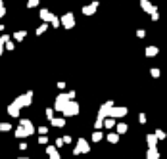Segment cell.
<instances>
[{"mask_svg":"<svg viewBox=\"0 0 167 159\" xmlns=\"http://www.w3.org/2000/svg\"><path fill=\"white\" fill-rule=\"evenodd\" d=\"M31 100H33V90H29V92H25V94L17 96V98H15L12 104H14L17 109H21V107H27V105H31Z\"/></svg>","mask_w":167,"mask_h":159,"instance_id":"obj_1","label":"cell"},{"mask_svg":"<svg viewBox=\"0 0 167 159\" xmlns=\"http://www.w3.org/2000/svg\"><path fill=\"white\" fill-rule=\"evenodd\" d=\"M61 113H64L65 117H73V115H77V113H79V104L73 102V100H69V102H67V105L61 109Z\"/></svg>","mask_w":167,"mask_h":159,"instance_id":"obj_2","label":"cell"},{"mask_svg":"<svg viewBox=\"0 0 167 159\" xmlns=\"http://www.w3.org/2000/svg\"><path fill=\"white\" fill-rule=\"evenodd\" d=\"M58 19H60V25H64L65 29H73L75 27V15L71 14V12L64 14L61 17H58Z\"/></svg>","mask_w":167,"mask_h":159,"instance_id":"obj_3","label":"cell"},{"mask_svg":"<svg viewBox=\"0 0 167 159\" xmlns=\"http://www.w3.org/2000/svg\"><path fill=\"white\" fill-rule=\"evenodd\" d=\"M88 151H90V146H88V142L85 140V138H79V140H77V148L73 150V153L79 155V153H88Z\"/></svg>","mask_w":167,"mask_h":159,"instance_id":"obj_4","label":"cell"},{"mask_svg":"<svg viewBox=\"0 0 167 159\" xmlns=\"http://www.w3.org/2000/svg\"><path fill=\"white\" fill-rule=\"evenodd\" d=\"M71 98H69V94H60L58 98H56V104H54V107L58 109V111H61V109L67 105V102H69Z\"/></svg>","mask_w":167,"mask_h":159,"instance_id":"obj_5","label":"cell"},{"mask_svg":"<svg viewBox=\"0 0 167 159\" xmlns=\"http://www.w3.org/2000/svg\"><path fill=\"white\" fill-rule=\"evenodd\" d=\"M125 115H127V107H111V109H110V115H108V117L115 121V119L125 117Z\"/></svg>","mask_w":167,"mask_h":159,"instance_id":"obj_6","label":"cell"},{"mask_svg":"<svg viewBox=\"0 0 167 159\" xmlns=\"http://www.w3.org/2000/svg\"><path fill=\"white\" fill-rule=\"evenodd\" d=\"M111 107H113V102L108 100L106 104L100 107V111H98V119H102V121H104V117H108V115H110V109H111Z\"/></svg>","mask_w":167,"mask_h":159,"instance_id":"obj_7","label":"cell"},{"mask_svg":"<svg viewBox=\"0 0 167 159\" xmlns=\"http://www.w3.org/2000/svg\"><path fill=\"white\" fill-rule=\"evenodd\" d=\"M38 15H41V19H42V23H50L52 21V17H54V14H52L48 8H42V10H38Z\"/></svg>","mask_w":167,"mask_h":159,"instance_id":"obj_8","label":"cell"},{"mask_svg":"<svg viewBox=\"0 0 167 159\" xmlns=\"http://www.w3.org/2000/svg\"><path fill=\"white\" fill-rule=\"evenodd\" d=\"M19 127H21V128H25L29 136H31L33 132H35V127H33V123L29 121V119H21V121H19Z\"/></svg>","mask_w":167,"mask_h":159,"instance_id":"obj_9","label":"cell"},{"mask_svg":"<svg viewBox=\"0 0 167 159\" xmlns=\"http://www.w3.org/2000/svg\"><path fill=\"white\" fill-rule=\"evenodd\" d=\"M96 8H98V2H92L88 6H83V14L85 15H94L96 14Z\"/></svg>","mask_w":167,"mask_h":159,"instance_id":"obj_10","label":"cell"},{"mask_svg":"<svg viewBox=\"0 0 167 159\" xmlns=\"http://www.w3.org/2000/svg\"><path fill=\"white\" fill-rule=\"evenodd\" d=\"M140 8H142L146 14H152V12H156V10H158L156 6L150 4V0H140Z\"/></svg>","mask_w":167,"mask_h":159,"instance_id":"obj_11","label":"cell"},{"mask_svg":"<svg viewBox=\"0 0 167 159\" xmlns=\"http://www.w3.org/2000/svg\"><path fill=\"white\" fill-rule=\"evenodd\" d=\"M158 52H159L158 46H148V48L144 50V56H146V58H154V56H158Z\"/></svg>","mask_w":167,"mask_h":159,"instance_id":"obj_12","label":"cell"},{"mask_svg":"<svg viewBox=\"0 0 167 159\" xmlns=\"http://www.w3.org/2000/svg\"><path fill=\"white\" fill-rule=\"evenodd\" d=\"M46 153L50 155V159H60V153H58V150H56L54 146H50V148H46Z\"/></svg>","mask_w":167,"mask_h":159,"instance_id":"obj_13","label":"cell"},{"mask_svg":"<svg viewBox=\"0 0 167 159\" xmlns=\"http://www.w3.org/2000/svg\"><path fill=\"white\" fill-rule=\"evenodd\" d=\"M50 123L54 125V127H64V125H65V119H61V117H52Z\"/></svg>","mask_w":167,"mask_h":159,"instance_id":"obj_14","label":"cell"},{"mask_svg":"<svg viewBox=\"0 0 167 159\" xmlns=\"http://www.w3.org/2000/svg\"><path fill=\"white\" fill-rule=\"evenodd\" d=\"M25 36H27V31H15V33H14V38H15L17 42H23Z\"/></svg>","mask_w":167,"mask_h":159,"instance_id":"obj_15","label":"cell"},{"mask_svg":"<svg viewBox=\"0 0 167 159\" xmlns=\"http://www.w3.org/2000/svg\"><path fill=\"white\" fill-rule=\"evenodd\" d=\"M8 113L12 115V117H19V109L15 107L14 104H10V105H8Z\"/></svg>","mask_w":167,"mask_h":159,"instance_id":"obj_16","label":"cell"},{"mask_svg":"<svg viewBox=\"0 0 167 159\" xmlns=\"http://www.w3.org/2000/svg\"><path fill=\"white\" fill-rule=\"evenodd\" d=\"M146 140H148V146H150V148H156V146H158V138L154 136V134H148V136H146Z\"/></svg>","mask_w":167,"mask_h":159,"instance_id":"obj_17","label":"cell"},{"mask_svg":"<svg viewBox=\"0 0 167 159\" xmlns=\"http://www.w3.org/2000/svg\"><path fill=\"white\" fill-rule=\"evenodd\" d=\"M158 157H159L158 148H150V150H148V159H158Z\"/></svg>","mask_w":167,"mask_h":159,"instance_id":"obj_18","label":"cell"},{"mask_svg":"<svg viewBox=\"0 0 167 159\" xmlns=\"http://www.w3.org/2000/svg\"><path fill=\"white\" fill-rule=\"evenodd\" d=\"M50 27V25H48V23H41V25H38V29H37V35H44V33H46V29Z\"/></svg>","mask_w":167,"mask_h":159,"instance_id":"obj_19","label":"cell"},{"mask_svg":"<svg viewBox=\"0 0 167 159\" xmlns=\"http://www.w3.org/2000/svg\"><path fill=\"white\" fill-rule=\"evenodd\" d=\"M108 140H110L111 144H117V140H119V134H115V132H110V134H108Z\"/></svg>","mask_w":167,"mask_h":159,"instance_id":"obj_20","label":"cell"},{"mask_svg":"<svg viewBox=\"0 0 167 159\" xmlns=\"http://www.w3.org/2000/svg\"><path fill=\"white\" fill-rule=\"evenodd\" d=\"M15 136H17V138H25V136H29V134H27V130H25V128L19 127L17 130H15Z\"/></svg>","mask_w":167,"mask_h":159,"instance_id":"obj_21","label":"cell"},{"mask_svg":"<svg viewBox=\"0 0 167 159\" xmlns=\"http://www.w3.org/2000/svg\"><path fill=\"white\" fill-rule=\"evenodd\" d=\"M125 132H127V125L125 123H119V125H117V132H115V134H125Z\"/></svg>","mask_w":167,"mask_h":159,"instance_id":"obj_22","label":"cell"},{"mask_svg":"<svg viewBox=\"0 0 167 159\" xmlns=\"http://www.w3.org/2000/svg\"><path fill=\"white\" fill-rule=\"evenodd\" d=\"M113 125H115V121H113V119H106V121L102 123V127H106V128H111Z\"/></svg>","mask_w":167,"mask_h":159,"instance_id":"obj_23","label":"cell"},{"mask_svg":"<svg viewBox=\"0 0 167 159\" xmlns=\"http://www.w3.org/2000/svg\"><path fill=\"white\" fill-rule=\"evenodd\" d=\"M41 4V0H27V8H37Z\"/></svg>","mask_w":167,"mask_h":159,"instance_id":"obj_24","label":"cell"},{"mask_svg":"<svg viewBox=\"0 0 167 159\" xmlns=\"http://www.w3.org/2000/svg\"><path fill=\"white\" fill-rule=\"evenodd\" d=\"M4 48H6V50H10V52H12V50H14V48H15V44H14V42H12V40H8V42H6V44H4Z\"/></svg>","mask_w":167,"mask_h":159,"instance_id":"obj_25","label":"cell"},{"mask_svg":"<svg viewBox=\"0 0 167 159\" xmlns=\"http://www.w3.org/2000/svg\"><path fill=\"white\" fill-rule=\"evenodd\" d=\"M50 25H52V27H60V19L54 15V17H52V21H50Z\"/></svg>","mask_w":167,"mask_h":159,"instance_id":"obj_26","label":"cell"},{"mask_svg":"<svg viewBox=\"0 0 167 159\" xmlns=\"http://www.w3.org/2000/svg\"><path fill=\"white\" fill-rule=\"evenodd\" d=\"M92 140L94 142H100V140H102V132H94V134H92Z\"/></svg>","mask_w":167,"mask_h":159,"instance_id":"obj_27","label":"cell"},{"mask_svg":"<svg viewBox=\"0 0 167 159\" xmlns=\"http://www.w3.org/2000/svg\"><path fill=\"white\" fill-rule=\"evenodd\" d=\"M154 136L158 138V140H163V138H165V132H161V130H156V134H154Z\"/></svg>","mask_w":167,"mask_h":159,"instance_id":"obj_28","label":"cell"},{"mask_svg":"<svg viewBox=\"0 0 167 159\" xmlns=\"http://www.w3.org/2000/svg\"><path fill=\"white\" fill-rule=\"evenodd\" d=\"M10 128H12L10 123H0V130H10Z\"/></svg>","mask_w":167,"mask_h":159,"instance_id":"obj_29","label":"cell"},{"mask_svg":"<svg viewBox=\"0 0 167 159\" xmlns=\"http://www.w3.org/2000/svg\"><path fill=\"white\" fill-rule=\"evenodd\" d=\"M150 73H152V77H156V79L159 77V69H158V67H154V69H150Z\"/></svg>","mask_w":167,"mask_h":159,"instance_id":"obj_30","label":"cell"},{"mask_svg":"<svg viewBox=\"0 0 167 159\" xmlns=\"http://www.w3.org/2000/svg\"><path fill=\"white\" fill-rule=\"evenodd\" d=\"M150 17H152L154 21H158V19H159V12H158V10H156V12H152V14H150Z\"/></svg>","mask_w":167,"mask_h":159,"instance_id":"obj_31","label":"cell"},{"mask_svg":"<svg viewBox=\"0 0 167 159\" xmlns=\"http://www.w3.org/2000/svg\"><path fill=\"white\" fill-rule=\"evenodd\" d=\"M136 36H138V38H144V36H146V31H144V29H138V31H136Z\"/></svg>","mask_w":167,"mask_h":159,"instance_id":"obj_32","label":"cell"},{"mask_svg":"<svg viewBox=\"0 0 167 159\" xmlns=\"http://www.w3.org/2000/svg\"><path fill=\"white\" fill-rule=\"evenodd\" d=\"M46 117H48V119L54 117V111H52V107H48V109H46Z\"/></svg>","mask_w":167,"mask_h":159,"instance_id":"obj_33","label":"cell"},{"mask_svg":"<svg viewBox=\"0 0 167 159\" xmlns=\"http://www.w3.org/2000/svg\"><path fill=\"white\" fill-rule=\"evenodd\" d=\"M102 123H104L102 119H96V123H94V128H100V127H102Z\"/></svg>","mask_w":167,"mask_h":159,"instance_id":"obj_34","label":"cell"},{"mask_svg":"<svg viewBox=\"0 0 167 159\" xmlns=\"http://www.w3.org/2000/svg\"><path fill=\"white\" fill-rule=\"evenodd\" d=\"M138 121H140V123H146V115L140 113V115H138Z\"/></svg>","mask_w":167,"mask_h":159,"instance_id":"obj_35","label":"cell"},{"mask_svg":"<svg viewBox=\"0 0 167 159\" xmlns=\"http://www.w3.org/2000/svg\"><path fill=\"white\" fill-rule=\"evenodd\" d=\"M38 132H41V134H46L48 128H46V127H41V128H38Z\"/></svg>","mask_w":167,"mask_h":159,"instance_id":"obj_36","label":"cell"},{"mask_svg":"<svg viewBox=\"0 0 167 159\" xmlns=\"http://www.w3.org/2000/svg\"><path fill=\"white\" fill-rule=\"evenodd\" d=\"M6 15V8H0V17H4Z\"/></svg>","mask_w":167,"mask_h":159,"instance_id":"obj_37","label":"cell"},{"mask_svg":"<svg viewBox=\"0 0 167 159\" xmlns=\"http://www.w3.org/2000/svg\"><path fill=\"white\" fill-rule=\"evenodd\" d=\"M2 52H4V42L0 40V56H2Z\"/></svg>","mask_w":167,"mask_h":159,"instance_id":"obj_38","label":"cell"},{"mask_svg":"<svg viewBox=\"0 0 167 159\" xmlns=\"http://www.w3.org/2000/svg\"><path fill=\"white\" fill-rule=\"evenodd\" d=\"M0 8H4V2H2V0H0Z\"/></svg>","mask_w":167,"mask_h":159,"instance_id":"obj_39","label":"cell"},{"mask_svg":"<svg viewBox=\"0 0 167 159\" xmlns=\"http://www.w3.org/2000/svg\"><path fill=\"white\" fill-rule=\"evenodd\" d=\"M2 31H4V25H0V33H2Z\"/></svg>","mask_w":167,"mask_h":159,"instance_id":"obj_40","label":"cell"},{"mask_svg":"<svg viewBox=\"0 0 167 159\" xmlns=\"http://www.w3.org/2000/svg\"><path fill=\"white\" fill-rule=\"evenodd\" d=\"M19 159H29V157H19Z\"/></svg>","mask_w":167,"mask_h":159,"instance_id":"obj_41","label":"cell"}]
</instances>
